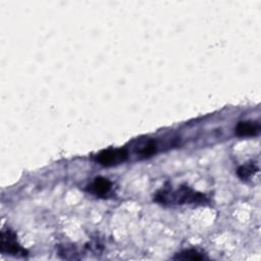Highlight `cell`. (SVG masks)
<instances>
[{"instance_id": "277c9868", "label": "cell", "mask_w": 261, "mask_h": 261, "mask_svg": "<svg viewBox=\"0 0 261 261\" xmlns=\"http://www.w3.org/2000/svg\"><path fill=\"white\" fill-rule=\"evenodd\" d=\"M111 187H112V184L108 178L98 176L93 180L92 184H90V186L87 187V191L100 197V196L107 195L111 190Z\"/></svg>"}, {"instance_id": "6da1fadb", "label": "cell", "mask_w": 261, "mask_h": 261, "mask_svg": "<svg viewBox=\"0 0 261 261\" xmlns=\"http://www.w3.org/2000/svg\"><path fill=\"white\" fill-rule=\"evenodd\" d=\"M154 200L164 205H180L185 203H205L207 198L205 195L192 190L187 186H181L176 190L163 189L159 191Z\"/></svg>"}, {"instance_id": "52a82bcc", "label": "cell", "mask_w": 261, "mask_h": 261, "mask_svg": "<svg viewBox=\"0 0 261 261\" xmlns=\"http://www.w3.org/2000/svg\"><path fill=\"white\" fill-rule=\"evenodd\" d=\"M205 258L204 255H202L201 253H199L197 250H185L181 251L180 253H177L173 259H177V260H203Z\"/></svg>"}, {"instance_id": "8992f818", "label": "cell", "mask_w": 261, "mask_h": 261, "mask_svg": "<svg viewBox=\"0 0 261 261\" xmlns=\"http://www.w3.org/2000/svg\"><path fill=\"white\" fill-rule=\"evenodd\" d=\"M158 145L157 142L154 140H148L141 142L136 149V154L139 156V158H147L152 156L154 153L157 152Z\"/></svg>"}, {"instance_id": "5b68a950", "label": "cell", "mask_w": 261, "mask_h": 261, "mask_svg": "<svg viewBox=\"0 0 261 261\" xmlns=\"http://www.w3.org/2000/svg\"><path fill=\"white\" fill-rule=\"evenodd\" d=\"M260 125L255 121H240L236 126V134L239 137H251L259 134Z\"/></svg>"}, {"instance_id": "ba28073f", "label": "cell", "mask_w": 261, "mask_h": 261, "mask_svg": "<svg viewBox=\"0 0 261 261\" xmlns=\"http://www.w3.org/2000/svg\"><path fill=\"white\" fill-rule=\"evenodd\" d=\"M256 171H258V167L254 163H248L239 167L237 172L242 179H247L252 176Z\"/></svg>"}, {"instance_id": "7a4b0ae2", "label": "cell", "mask_w": 261, "mask_h": 261, "mask_svg": "<svg viewBox=\"0 0 261 261\" xmlns=\"http://www.w3.org/2000/svg\"><path fill=\"white\" fill-rule=\"evenodd\" d=\"M0 251L4 254L18 257L28 255V251L18 244L15 233L10 229H4L1 231Z\"/></svg>"}, {"instance_id": "3957f363", "label": "cell", "mask_w": 261, "mask_h": 261, "mask_svg": "<svg viewBox=\"0 0 261 261\" xmlns=\"http://www.w3.org/2000/svg\"><path fill=\"white\" fill-rule=\"evenodd\" d=\"M128 158L126 148H116L103 150L95 156V160L103 166H113L124 162Z\"/></svg>"}]
</instances>
